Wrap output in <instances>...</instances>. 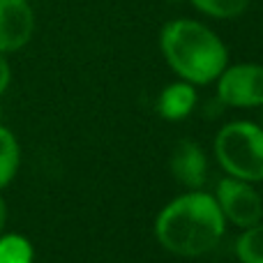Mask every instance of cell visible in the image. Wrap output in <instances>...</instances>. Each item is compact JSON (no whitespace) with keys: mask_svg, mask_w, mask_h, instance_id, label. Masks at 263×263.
<instances>
[{"mask_svg":"<svg viewBox=\"0 0 263 263\" xmlns=\"http://www.w3.org/2000/svg\"><path fill=\"white\" fill-rule=\"evenodd\" d=\"M224 215L215 196L192 192L171 201L155 222V236L164 250L178 256H203L224 236Z\"/></svg>","mask_w":263,"mask_h":263,"instance_id":"obj_1","label":"cell"},{"mask_svg":"<svg viewBox=\"0 0 263 263\" xmlns=\"http://www.w3.org/2000/svg\"><path fill=\"white\" fill-rule=\"evenodd\" d=\"M159 44L171 69L187 83H210L229 63L222 40L210 28L192 18H176L166 23Z\"/></svg>","mask_w":263,"mask_h":263,"instance_id":"obj_2","label":"cell"},{"mask_svg":"<svg viewBox=\"0 0 263 263\" xmlns=\"http://www.w3.org/2000/svg\"><path fill=\"white\" fill-rule=\"evenodd\" d=\"M215 155L227 173L247 182L263 180V127L231 123L219 129Z\"/></svg>","mask_w":263,"mask_h":263,"instance_id":"obj_3","label":"cell"},{"mask_svg":"<svg viewBox=\"0 0 263 263\" xmlns=\"http://www.w3.org/2000/svg\"><path fill=\"white\" fill-rule=\"evenodd\" d=\"M215 201H217L224 219L233 222L240 229L252 227V224L261 222L263 217V201L259 192L247 180H240V178H233V176L224 178L217 185Z\"/></svg>","mask_w":263,"mask_h":263,"instance_id":"obj_4","label":"cell"},{"mask_svg":"<svg viewBox=\"0 0 263 263\" xmlns=\"http://www.w3.org/2000/svg\"><path fill=\"white\" fill-rule=\"evenodd\" d=\"M217 95L229 106H263V65H233L219 74Z\"/></svg>","mask_w":263,"mask_h":263,"instance_id":"obj_5","label":"cell"},{"mask_svg":"<svg viewBox=\"0 0 263 263\" xmlns=\"http://www.w3.org/2000/svg\"><path fill=\"white\" fill-rule=\"evenodd\" d=\"M35 30V14L28 0H0V53L26 46Z\"/></svg>","mask_w":263,"mask_h":263,"instance_id":"obj_6","label":"cell"},{"mask_svg":"<svg viewBox=\"0 0 263 263\" xmlns=\"http://www.w3.org/2000/svg\"><path fill=\"white\" fill-rule=\"evenodd\" d=\"M205 171H208V162L203 150L192 141H180L171 155V173L176 176V180L196 190L205 182Z\"/></svg>","mask_w":263,"mask_h":263,"instance_id":"obj_7","label":"cell"},{"mask_svg":"<svg viewBox=\"0 0 263 263\" xmlns=\"http://www.w3.org/2000/svg\"><path fill=\"white\" fill-rule=\"evenodd\" d=\"M196 104V90L192 83H171L168 88H164V92L159 95L157 109L166 120H180L187 118L192 114Z\"/></svg>","mask_w":263,"mask_h":263,"instance_id":"obj_8","label":"cell"},{"mask_svg":"<svg viewBox=\"0 0 263 263\" xmlns=\"http://www.w3.org/2000/svg\"><path fill=\"white\" fill-rule=\"evenodd\" d=\"M236 256L240 263H263V222L245 229L236 240Z\"/></svg>","mask_w":263,"mask_h":263,"instance_id":"obj_9","label":"cell"},{"mask_svg":"<svg viewBox=\"0 0 263 263\" xmlns=\"http://www.w3.org/2000/svg\"><path fill=\"white\" fill-rule=\"evenodd\" d=\"M18 168V143L9 129L0 127V190L12 182Z\"/></svg>","mask_w":263,"mask_h":263,"instance_id":"obj_10","label":"cell"},{"mask_svg":"<svg viewBox=\"0 0 263 263\" xmlns=\"http://www.w3.org/2000/svg\"><path fill=\"white\" fill-rule=\"evenodd\" d=\"M190 3L213 18H236L250 7V0H190Z\"/></svg>","mask_w":263,"mask_h":263,"instance_id":"obj_11","label":"cell"},{"mask_svg":"<svg viewBox=\"0 0 263 263\" xmlns=\"http://www.w3.org/2000/svg\"><path fill=\"white\" fill-rule=\"evenodd\" d=\"M0 263H32V247L21 236L0 238Z\"/></svg>","mask_w":263,"mask_h":263,"instance_id":"obj_12","label":"cell"},{"mask_svg":"<svg viewBox=\"0 0 263 263\" xmlns=\"http://www.w3.org/2000/svg\"><path fill=\"white\" fill-rule=\"evenodd\" d=\"M7 86H9V65L5 63V58L0 55V95L7 90Z\"/></svg>","mask_w":263,"mask_h":263,"instance_id":"obj_13","label":"cell"},{"mask_svg":"<svg viewBox=\"0 0 263 263\" xmlns=\"http://www.w3.org/2000/svg\"><path fill=\"white\" fill-rule=\"evenodd\" d=\"M5 224H7V203H5V199L0 196V233L5 231Z\"/></svg>","mask_w":263,"mask_h":263,"instance_id":"obj_14","label":"cell"}]
</instances>
